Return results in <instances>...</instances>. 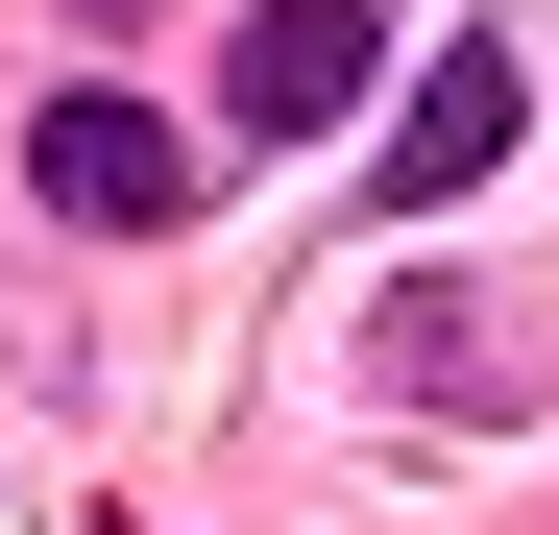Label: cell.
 <instances>
[{"label":"cell","instance_id":"1","mask_svg":"<svg viewBox=\"0 0 559 535\" xmlns=\"http://www.w3.org/2000/svg\"><path fill=\"white\" fill-rule=\"evenodd\" d=\"M25 170H49V219H73V243H146V219H195V146H170L122 73H73V98L25 122Z\"/></svg>","mask_w":559,"mask_h":535},{"label":"cell","instance_id":"3","mask_svg":"<svg viewBox=\"0 0 559 535\" xmlns=\"http://www.w3.org/2000/svg\"><path fill=\"white\" fill-rule=\"evenodd\" d=\"M511 122H535V73L462 25V49L414 73V122H390V195H487V170H511Z\"/></svg>","mask_w":559,"mask_h":535},{"label":"cell","instance_id":"2","mask_svg":"<svg viewBox=\"0 0 559 535\" xmlns=\"http://www.w3.org/2000/svg\"><path fill=\"white\" fill-rule=\"evenodd\" d=\"M341 98H365V0H267V25L219 49V122L243 146H317Z\"/></svg>","mask_w":559,"mask_h":535}]
</instances>
